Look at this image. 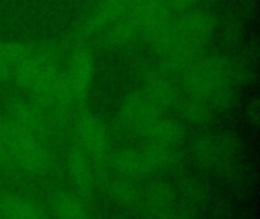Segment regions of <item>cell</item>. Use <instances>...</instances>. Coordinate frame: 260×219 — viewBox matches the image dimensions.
Returning <instances> with one entry per match:
<instances>
[{
	"mask_svg": "<svg viewBox=\"0 0 260 219\" xmlns=\"http://www.w3.org/2000/svg\"><path fill=\"white\" fill-rule=\"evenodd\" d=\"M193 157L198 165L213 175H235L241 166L242 148L236 137L227 133H210L193 143Z\"/></svg>",
	"mask_w": 260,
	"mask_h": 219,
	"instance_id": "8",
	"label": "cell"
},
{
	"mask_svg": "<svg viewBox=\"0 0 260 219\" xmlns=\"http://www.w3.org/2000/svg\"><path fill=\"white\" fill-rule=\"evenodd\" d=\"M72 148L104 168H110L113 155L111 137L105 122L93 111L78 108L72 122Z\"/></svg>",
	"mask_w": 260,
	"mask_h": 219,
	"instance_id": "7",
	"label": "cell"
},
{
	"mask_svg": "<svg viewBox=\"0 0 260 219\" xmlns=\"http://www.w3.org/2000/svg\"><path fill=\"white\" fill-rule=\"evenodd\" d=\"M0 163L32 177L50 171L47 120L37 104L17 101L0 119Z\"/></svg>",
	"mask_w": 260,
	"mask_h": 219,
	"instance_id": "2",
	"label": "cell"
},
{
	"mask_svg": "<svg viewBox=\"0 0 260 219\" xmlns=\"http://www.w3.org/2000/svg\"><path fill=\"white\" fill-rule=\"evenodd\" d=\"M96 73V61L93 52L85 44L76 46L61 67L59 107H78L88 96Z\"/></svg>",
	"mask_w": 260,
	"mask_h": 219,
	"instance_id": "6",
	"label": "cell"
},
{
	"mask_svg": "<svg viewBox=\"0 0 260 219\" xmlns=\"http://www.w3.org/2000/svg\"><path fill=\"white\" fill-rule=\"evenodd\" d=\"M53 216L56 219H98L93 207L76 192H64L52 201Z\"/></svg>",
	"mask_w": 260,
	"mask_h": 219,
	"instance_id": "9",
	"label": "cell"
},
{
	"mask_svg": "<svg viewBox=\"0 0 260 219\" xmlns=\"http://www.w3.org/2000/svg\"><path fill=\"white\" fill-rule=\"evenodd\" d=\"M219 20L207 8L197 6L177 15L148 43L160 59V66L177 73L192 59L204 53V49L216 35Z\"/></svg>",
	"mask_w": 260,
	"mask_h": 219,
	"instance_id": "3",
	"label": "cell"
},
{
	"mask_svg": "<svg viewBox=\"0 0 260 219\" xmlns=\"http://www.w3.org/2000/svg\"><path fill=\"white\" fill-rule=\"evenodd\" d=\"M248 59L203 53L177 73L180 111L190 123H203L229 110L248 79Z\"/></svg>",
	"mask_w": 260,
	"mask_h": 219,
	"instance_id": "1",
	"label": "cell"
},
{
	"mask_svg": "<svg viewBox=\"0 0 260 219\" xmlns=\"http://www.w3.org/2000/svg\"><path fill=\"white\" fill-rule=\"evenodd\" d=\"M181 159V146H168L148 140L113 152L110 169L114 177L145 181L172 169Z\"/></svg>",
	"mask_w": 260,
	"mask_h": 219,
	"instance_id": "5",
	"label": "cell"
},
{
	"mask_svg": "<svg viewBox=\"0 0 260 219\" xmlns=\"http://www.w3.org/2000/svg\"><path fill=\"white\" fill-rule=\"evenodd\" d=\"M177 76L160 64L154 66L145 72L142 85L120 102L116 114L117 127L128 134L139 136L152 122L168 116V110L177 104Z\"/></svg>",
	"mask_w": 260,
	"mask_h": 219,
	"instance_id": "4",
	"label": "cell"
},
{
	"mask_svg": "<svg viewBox=\"0 0 260 219\" xmlns=\"http://www.w3.org/2000/svg\"><path fill=\"white\" fill-rule=\"evenodd\" d=\"M0 219H50V216L30 198L5 195L0 200Z\"/></svg>",
	"mask_w": 260,
	"mask_h": 219,
	"instance_id": "10",
	"label": "cell"
}]
</instances>
